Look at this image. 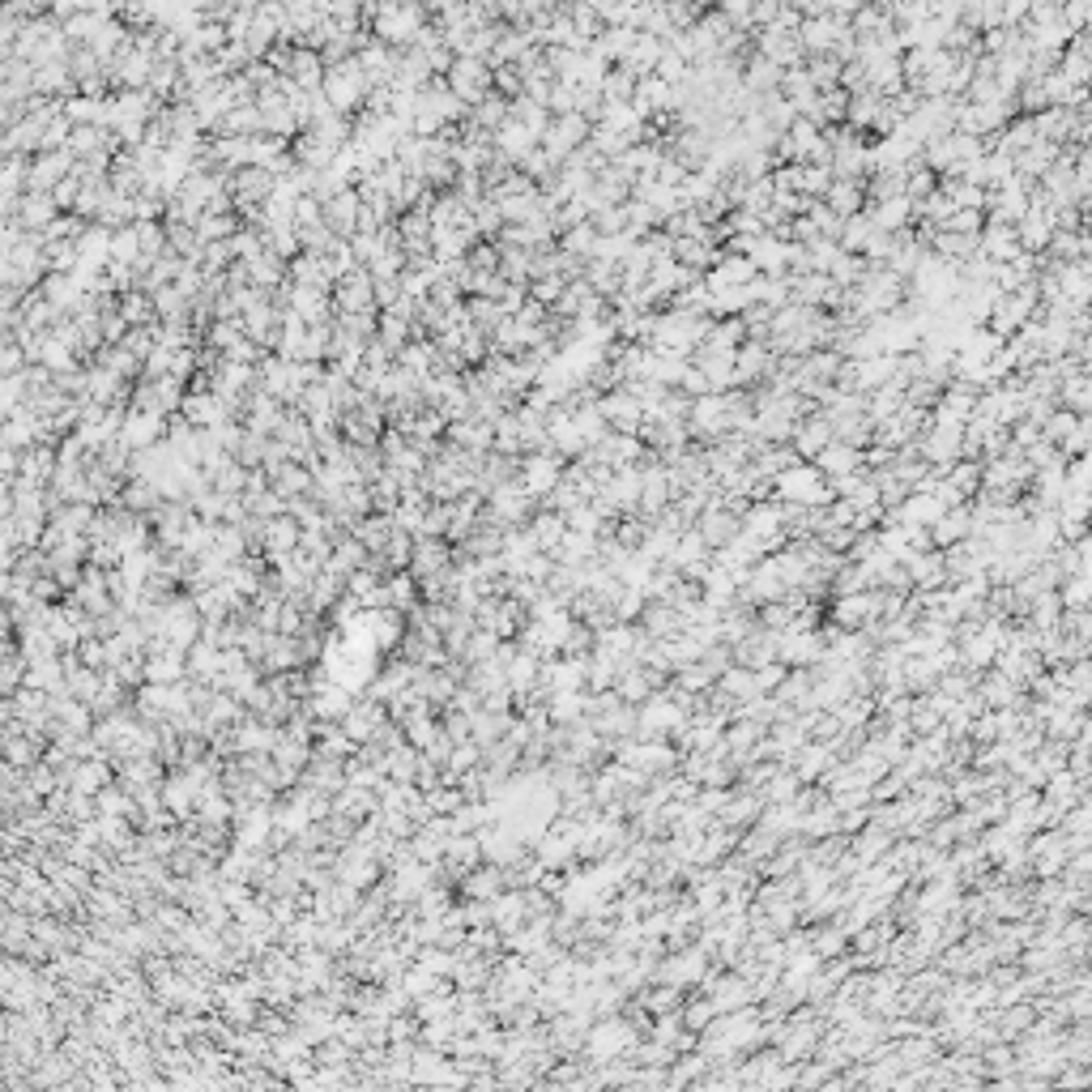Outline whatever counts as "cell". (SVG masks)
<instances>
[{
    "label": "cell",
    "instance_id": "obj_1",
    "mask_svg": "<svg viewBox=\"0 0 1092 1092\" xmlns=\"http://www.w3.org/2000/svg\"><path fill=\"white\" fill-rule=\"evenodd\" d=\"M691 529L700 533V542H705L709 551H722V547H730V542L743 533V516L730 512V508H722V504H709L700 516H695Z\"/></svg>",
    "mask_w": 1092,
    "mask_h": 1092
},
{
    "label": "cell",
    "instance_id": "obj_2",
    "mask_svg": "<svg viewBox=\"0 0 1092 1092\" xmlns=\"http://www.w3.org/2000/svg\"><path fill=\"white\" fill-rule=\"evenodd\" d=\"M773 359L777 354L764 342H743L734 350V388H760L768 380V371H773Z\"/></svg>",
    "mask_w": 1092,
    "mask_h": 1092
},
{
    "label": "cell",
    "instance_id": "obj_3",
    "mask_svg": "<svg viewBox=\"0 0 1092 1092\" xmlns=\"http://www.w3.org/2000/svg\"><path fill=\"white\" fill-rule=\"evenodd\" d=\"M832 444V423L819 415V410H811L807 419H798V427H794V436H790V449L798 453V461H815L823 449H828Z\"/></svg>",
    "mask_w": 1092,
    "mask_h": 1092
},
{
    "label": "cell",
    "instance_id": "obj_4",
    "mask_svg": "<svg viewBox=\"0 0 1092 1092\" xmlns=\"http://www.w3.org/2000/svg\"><path fill=\"white\" fill-rule=\"evenodd\" d=\"M823 205H828L840 222L853 218V213H863V209H867V188H863V180H832L828 192H823Z\"/></svg>",
    "mask_w": 1092,
    "mask_h": 1092
},
{
    "label": "cell",
    "instance_id": "obj_5",
    "mask_svg": "<svg viewBox=\"0 0 1092 1092\" xmlns=\"http://www.w3.org/2000/svg\"><path fill=\"white\" fill-rule=\"evenodd\" d=\"M815 470L823 474V478H840V474H857L863 470V449H849V444H828V449H823L815 461Z\"/></svg>",
    "mask_w": 1092,
    "mask_h": 1092
},
{
    "label": "cell",
    "instance_id": "obj_6",
    "mask_svg": "<svg viewBox=\"0 0 1092 1092\" xmlns=\"http://www.w3.org/2000/svg\"><path fill=\"white\" fill-rule=\"evenodd\" d=\"M636 82H640L636 73H628L623 64H615V68H606V73H602L598 95H602V103H632Z\"/></svg>",
    "mask_w": 1092,
    "mask_h": 1092
},
{
    "label": "cell",
    "instance_id": "obj_7",
    "mask_svg": "<svg viewBox=\"0 0 1092 1092\" xmlns=\"http://www.w3.org/2000/svg\"><path fill=\"white\" fill-rule=\"evenodd\" d=\"M555 248H560L564 257H572V261H589L594 257V248H598V230L589 226V222H581V226H572V230H564L560 240H555Z\"/></svg>",
    "mask_w": 1092,
    "mask_h": 1092
},
{
    "label": "cell",
    "instance_id": "obj_8",
    "mask_svg": "<svg viewBox=\"0 0 1092 1092\" xmlns=\"http://www.w3.org/2000/svg\"><path fill=\"white\" fill-rule=\"evenodd\" d=\"M828 184H832V171H828V167L794 163V192H798V196H815V201H823Z\"/></svg>",
    "mask_w": 1092,
    "mask_h": 1092
},
{
    "label": "cell",
    "instance_id": "obj_9",
    "mask_svg": "<svg viewBox=\"0 0 1092 1092\" xmlns=\"http://www.w3.org/2000/svg\"><path fill=\"white\" fill-rule=\"evenodd\" d=\"M981 226H986V213H977V209H956L952 218H947L943 230H956V236H981Z\"/></svg>",
    "mask_w": 1092,
    "mask_h": 1092
},
{
    "label": "cell",
    "instance_id": "obj_10",
    "mask_svg": "<svg viewBox=\"0 0 1092 1092\" xmlns=\"http://www.w3.org/2000/svg\"><path fill=\"white\" fill-rule=\"evenodd\" d=\"M1088 22H1092V0H1071V5H1063V26L1071 34L1088 30Z\"/></svg>",
    "mask_w": 1092,
    "mask_h": 1092
},
{
    "label": "cell",
    "instance_id": "obj_11",
    "mask_svg": "<svg viewBox=\"0 0 1092 1092\" xmlns=\"http://www.w3.org/2000/svg\"><path fill=\"white\" fill-rule=\"evenodd\" d=\"M350 218H354V196H333L329 201V222L333 226H350Z\"/></svg>",
    "mask_w": 1092,
    "mask_h": 1092
}]
</instances>
